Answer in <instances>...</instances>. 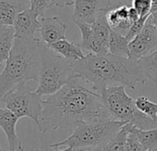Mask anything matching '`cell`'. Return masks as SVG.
<instances>
[{"label": "cell", "instance_id": "d6986e66", "mask_svg": "<svg viewBox=\"0 0 157 151\" xmlns=\"http://www.w3.org/2000/svg\"><path fill=\"white\" fill-rule=\"evenodd\" d=\"M129 132L136 135L139 142L149 151L157 145V128L142 130L130 124Z\"/></svg>", "mask_w": 157, "mask_h": 151}, {"label": "cell", "instance_id": "d4e9b609", "mask_svg": "<svg viewBox=\"0 0 157 151\" xmlns=\"http://www.w3.org/2000/svg\"><path fill=\"white\" fill-rule=\"evenodd\" d=\"M152 0H133L132 7L138 11L140 17L149 16L151 10Z\"/></svg>", "mask_w": 157, "mask_h": 151}, {"label": "cell", "instance_id": "9c48e42d", "mask_svg": "<svg viewBox=\"0 0 157 151\" xmlns=\"http://www.w3.org/2000/svg\"><path fill=\"white\" fill-rule=\"evenodd\" d=\"M111 8L110 0H75L72 21L92 24L100 16L99 13L107 12Z\"/></svg>", "mask_w": 157, "mask_h": 151}, {"label": "cell", "instance_id": "44dd1931", "mask_svg": "<svg viewBox=\"0 0 157 151\" xmlns=\"http://www.w3.org/2000/svg\"><path fill=\"white\" fill-rule=\"evenodd\" d=\"M128 10L129 7L128 6H117L116 8H111L107 12H105L107 23L112 30H115L123 22L129 20Z\"/></svg>", "mask_w": 157, "mask_h": 151}, {"label": "cell", "instance_id": "8992f818", "mask_svg": "<svg viewBox=\"0 0 157 151\" xmlns=\"http://www.w3.org/2000/svg\"><path fill=\"white\" fill-rule=\"evenodd\" d=\"M101 95L113 120L130 123L142 130L157 128V122L138 109L135 100L126 93L124 85L108 86Z\"/></svg>", "mask_w": 157, "mask_h": 151}, {"label": "cell", "instance_id": "5bb4252c", "mask_svg": "<svg viewBox=\"0 0 157 151\" xmlns=\"http://www.w3.org/2000/svg\"><path fill=\"white\" fill-rule=\"evenodd\" d=\"M28 9L29 0H0V25L13 26L16 16Z\"/></svg>", "mask_w": 157, "mask_h": 151}, {"label": "cell", "instance_id": "ac0fdd59", "mask_svg": "<svg viewBox=\"0 0 157 151\" xmlns=\"http://www.w3.org/2000/svg\"><path fill=\"white\" fill-rule=\"evenodd\" d=\"M130 123L124 124L120 130L107 142L105 143L102 150L103 151H127V140L129 133Z\"/></svg>", "mask_w": 157, "mask_h": 151}, {"label": "cell", "instance_id": "cb8c5ba5", "mask_svg": "<svg viewBox=\"0 0 157 151\" xmlns=\"http://www.w3.org/2000/svg\"><path fill=\"white\" fill-rule=\"evenodd\" d=\"M29 3L30 10L33 11L39 18H44L45 10L54 6L52 0H29Z\"/></svg>", "mask_w": 157, "mask_h": 151}, {"label": "cell", "instance_id": "4dcf8cb0", "mask_svg": "<svg viewBox=\"0 0 157 151\" xmlns=\"http://www.w3.org/2000/svg\"><path fill=\"white\" fill-rule=\"evenodd\" d=\"M49 148H51L50 150H48V151H72L71 150V148H69V147H66L65 149H58V147H49Z\"/></svg>", "mask_w": 157, "mask_h": 151}, {"label": "cell", "instance_id": "d590c367", "mask_svg": "<svg viewBox=\"0 0 157 151\" xmlns=\"http://www.w3.org/2000/svg\"><path fill=\"white\" fill-rule=\"evenodd\" d=\"M20 151H23V150H20Z\"/></svg>", "mask_w": 157, "mask_h": 151}, {"label": "cell", "instance_id": "7a4b0ae2", "mask_svg": "<svg viewBox=\"0 0 157 151\" xmlns=\"http://www.w3.org/2000/svg\"><path fill=\"white\" fill-rule=\"evenodd\" d=\"M78 78L89 84L100 94L108 86L124 85L132 90L137 84L142 85L146 77L139 59L124 58L110 53L105 55L88 54L83 58L71 61Z\"/></svg>", "mask_w": 157, "mask_h": 151}, {"label": "cell", "instance_id": "484cf974", "mask_svg": "<svg viewBox=\"0 0 157 151\" xmlns=\"http://www.w3.org/2000/svg\"><path fill=\"white\" fill-rule=\"evenodd\" d=\"M149 16H150V15H149ZM149 16L140 17V19H139L137 22H135L134 23H132V25H131V27L129 28L128 34L125 35L126 38H127L129 42H130L132 39H134V38L141 32V30L143 29V27H144V25H145V23H146L147 19H148Z\"/></svg>", "mask_w": 157, "mask_h": 151}, {"label": "cell", "instance_id": "7c38bea8", "mask_svg": "<svg viewBox=\"0 0 157 151\" xmlns=\"http://www.w3.org/2000/svg\"><path fill=\"white\" fill-rule=\"evenodd\" d=\"M19 117L12 111L0 108V127L2 128L7 135L9 143V151H20L23 150L22 144L18 137L16 126L19 121Z\"/></svg>", "mask_w": 157, "mask_h": 151}, {"label": "cell", "instance_id": "4fadbf2b", "mask_svg": "<svg viewBox=\"0 0 157 151\" xmlns=\"http://www.w3.org/2000/svg\"><path fill=\"white\" fill-rule=\"evenodd\" d=\"M74 23L78 27L82 33V41L78 44L82 50H87L95 55H105L109 53L108 48L94 35L91 24L81 22H76Z\"/></svg>", "mask_w": 157, "mask_h": 151}, {"label": "cell", "instance_id": "8fae6325", "mask_svg": "<svg viewBox=\"0 0 157 151\" xmlns=\"http://www.w3.org/2000/svg\"><path fill=\"white\" fill-rule=\"evenodd\" d=\"M41 27L39 29L42 42L50 45L57 41L66 39L67 25L56 16L41 18Z\"/></svg>", "mask_w": 157, "mask_h": 151}, {"label": "cell", "instance_id": "2e32d148", "mask_svg": "<svg viewBox=\"0 0 157 151\" xmlns=\"http://www.w3.org/2000/svg\"><path fill=\"white\" fill-rule=\"evenodd\" d=\"M14 41V27L10 25H0V67H3L9 59Z\"/></svg>", "mask_w": 157, "mask_h": 151}, {"label": "cell", "instance_id": "f1b7e54d", "mask_svg": "<svg viewBox=\"0 0 157 151\" xmlns=\"http://www.w3.org/2000/svg\"><path fill=\"white\" fill-rule=\"evenodd\" d=\"M140 15L138 13V11L133 8V7H129V10H128V19L129 21L134 23L135 22H137L139 19H140Z\"/></svg>", "mask_w": 157, "mask_h": 151}, {"label": "cell", "instance_id": "836d02e7", "mask_svg": "<svg viewBox=\"0 0 157 151\" xmlns=\"http://www.w3.org/2000/svg\"><path fill=\"white\" fill-rule=\"evenodd\" d=\"M2 68H3V67H0V73H1V71H2V70H3Z\"/></svg>", "mask_w": 157, "mask_h": 151}, {"label": "cell", "instance_id": "4316f807", "mask_svg": "<svg viewBox=\"0 0 157 151\" xmlns=\"http://www.w3.org/2000/svg\"><path fill=\"white\" fill-rule=\"evenodd\" d=\"M127 151H148L138 140L135 134L129 132L127 140Z\"/></svg>", "mask_w": 157, "mask_h": 151}, {"label": "cell", "instance_id": "ffe728a7", "mask_svg": "<svg viewBox=\"0 0 157 151\" xmlns=\"http://www.w3.org/2000/svg\"><path fill=\"white\" fill-rule=\"evenodd\" d=\"M139 62L146 79L157 82V50L140 58Z\"/></svg>", "mask_w": 157, "mask_h": 151}, {"label": "cell", "instance_id": "30bf717a", "mask_svg": "<svg viewBox=\"0 0 157 151\" xmlns=\"http://www.w3.org/2000/svg\"><path fill=\"white\" fill-rule=\"evenodd\" d=\"M15 30V38L32 40L34 39V34L41 27L39 17L30 9L20 12L13 23Z\"/></svg>", "mask_w": 157, "mask_h": 151}, {"label": "cell", "instance_id": "ba28073f", "mask_svg": "<svg viewBox=\"0 0 157 151\" xmlns=\"http://www.w3.org/2000/svg\"><path fill=\"white\" fill-rule=\"evenodd\" d=\"M156 47L157 30L151 22L147 19V22L141 32L128 44L130 58L140 59V58L151 54V51Z\"/></svg>", "mask_w": 157, "mask_h": 151}, {"label": "cell", "instance_id": "f546056e", "mask_svg": "<svg viewBox=\"0 0 157 151\" xmlns=\"http://www.w3.org/2000/svg\"><path fill=\"white\" fill-rule=\"evenodd\" d=\"M148 19L151 22V23L155 26V28H156V30H157V12H152V13H151Z\"/></svg>", "mask_w": 157, "mask_h": 151}, {"label": "cell", "instance_id": "6da1fadb", "mask_svg": "<svg viewBox=\"0 0 157 151\" xmlns=\"http://www.w3.org/2000/svg\"><path fill=\"white\" fill-rule=\"evenodd\" d=\"M113 120L102 95L81 78H74L43 100L38 129L42 133L85 122Z\"/></svg>", "mask_w": 157, "mask_h": 151}, {"label": "cell", "instance_id": "83f0119b", "mask_svg": "<svg viewBox=\"0 0 157 151\" xmlns=\"http://www.w3.org/2000/svg\"><path fill=\"white\" fill-rule=\"evenodd\" d=\"M53 5L57 8H65L72 6L75 3V0H52Z\"/></svg>", "mask_w": 157, "mask_h": 151}, {"label": "cell", "instance_id": "1f68e13d", "mask_svg": "<svg viewBox=\"0 0 157 151\" xmlns=\"http://www.w3.org/2000/svg\"><path fill=\"white\" fill-rule=\"evenodd\" d=\"M149 151H157V145H156L155 147H153L152 149H151V150H149Z\"/></svg>", "mask_w": 157, "mask_h": 151}, {"label": "cell", "instance_id": "3957f363", "mask_svg": "<svg viewBox=\"0 0 157 151\" xmlns=\"http://www.w3.org/2000/svg\"><path fill=\"white\" fill-rule=\"evenodd\" d=\"M39 39L15 38L10 58L0 73V104L3 97L20 85L39 80L41 53Z\"/></svg>", "mask_w": 157, "mask_h": 151}, {"label": "cell", "instance_id": "7402d4cb", "mask_svg": "<svg viewBox=\"0 0 157 151\" xmlns=\"http://www.w3.org/2000/svg\"><path fill=\"white\" fill-rule=\"evenodd\" d=\"M91 27L96 38L108 48V41H109L111 28L107 23L105 14L100 15L97 18V20L91 24Z\"/></svg>", "mask_w": 157, "mask_h": 151}, {"label": "cell", "instance_id": "5b68a950", "mask_svg": "<svg viewBox=\"0 0 157 151\" xmlns=\"http://www.w3.org/2000/svg\"><path fill=\"white\" fill-rule=\"evenodd\" d=\"M124 124L126 122L115 120L82 123L67 139L49 145L48 147L67 146L72 151H93L103 147Z\"/></svg>", "mask_w": 157, "mask_h": 151}, {"label": "cell", "instance_id": "277c9868", "mask_svg": "<svg viewBox=\"0 0 157 151\" xmlns=\"http://www.w3.org/2000/svg\"><path fill=\"white\" fill-rule=\"evenodd\" d=\"M40 53L41 71L35 90L40 96H51L77 77L71 61L56 54L42 42Z\"/></svg>", "mask_w": 157, "mask_h": 151}, {"label": "cell", "instance_id": "e0dca14e", "mask_svg": "<svg viewBox=\"0 0 157 151\" xmlns=\"http://www.w3.org/2000/svg\"><path fill=\"white\" fill-rule=\"evenodd\" d=\"M128 44L129 41L125 35H122L111 29L108 41V52L110 54L124 58H130Z\"/></svg>", "mask_w": 157, "mask_h": 151}, {"label": "cell", "instance_id": "d6a6232c", "mask_svg": "<svg viewBox=\"0 0 157 151\" xmlns=\"http://www.w3.org/2000/svg\"><path fill=\"white\" fill-rule=\"evenodd\" d=\"M93 151H103V150H102V147H99V148H96V149H94Z\"/></svg>", "mask_w": 157, "mask_h": 151}, {"label": "cell", "instance_id": "52a82bcc", "mask_svg": "<svg viewBox=\"0 0 157 151\" xmlns=\"http://www.w3.org/2000/svg\"><path fill=\"white\" fill-rule=\"evenodd\" d=\"M1 103L5 105V109L12 111L20 119L23 117L32 119L38 127L43 111L42 96L32 91L26 84L20 85L8 92Z\"/></svg>", "mask_w": 157, "mask_h": 151}, {"label": "cell", "instance_id": "603a6c76", "mask_svg": "<svg viewBox=\"0 0 157 151\" xmlns=\"http://www.w3.org/2000/svg\"><path fill=\"white\" fill-rule=\"evenodd\" d=\"M136 107L143 114L157 122V104L151 102L146 97H139L135 100Z\"/></svg>", "mask_w": 157, "mask_h": 151}, {"label": "cell", "instance_id": "9a60e30c", "mask_svg": "<svg viewBox=\"0 0 157 151\" xmlns=\"http://www.w3.org/2000/svg\"><path fill=\"white\" fill-rule=\"evenodd\" d=\"M50 49H52L56 54L60 55L61 57L73 61L83 58L86 55H84L82 49L78 44H75L73 42H69L67 39H63L57 41L56 43L46 45Z\"/></svg>", "mask_w": 157, "mask_h": 151}, {"label": "cell", "instance_id": "e575fe53", "mask_svg": "<svg viewBox=\"0 0 157 151\" xmlns=\"http://www.w3.org/2000/svg\"><path fill=\"white\" fill-rule=\"evenodd\" d=\"M0 151H4V150L2 149V147H1V146H0Z\"/></svg>", "mask_w": 157, "mask_h": 151}]
</instances>
